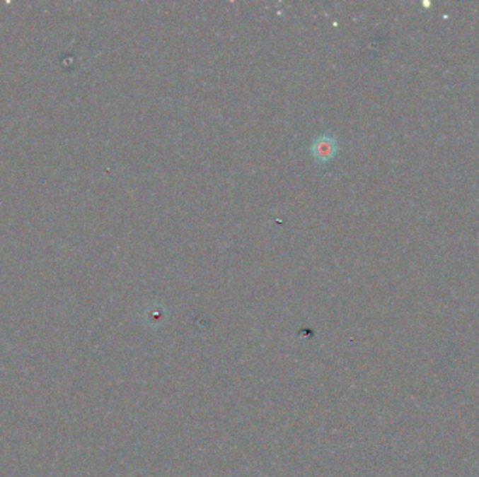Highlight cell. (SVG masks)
Segmentation results:
<instances>
[{"mask_svg": "<svg viewBox=\"0 0 479 477\" xmlns=\"http://www.w3.org/2000/svg\"><path fill=\"white\" fill-rule=\"evenodd\" d=\"M337 153L335 139L331 136H320L313 144V154L320 161L331 160Z\"/></svg>", "mask_w": 479, "mask_h": 477, "instance_id": "cell-1", "label": "cell"}]
</instances>
